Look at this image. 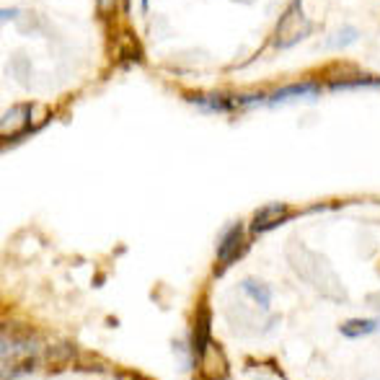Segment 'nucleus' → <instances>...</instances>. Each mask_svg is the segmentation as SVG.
Here are the masks:
<instances>
[{
  "label": "nucleus",
  "instance_id": "nucleus-11",
  "mask_svg": "<svg viewBox=\"0 0 380 380\" xmlns=\"http://www.w3.org/2000/svg\"><path fill=\"white\" fill-rule=\"evenodd\" d=\"M116 380H151V378H145V375H140V372L124 370V372H116Z\"/></svg>",
  "mask_w": 380,
  "mask_h": 380
},
{
  "label": "nucleus",
  "instance_id": "nucleus-3",
  "mask_svg": "<svg viewBox=\"0 0 380 380\" xmlns=\"http://www.w3.org/2000/svg\"><path fill=\"white\" fill-rule=\"evenodd\" d=\"M284 220H290V213L284 204H269V207H261L254 220H251V233H266V230L280 228Z\"/></svg>",
  "mask_w": 380,
  "mask_h": 380
},
{
  "label": "nucleus",
  "instance_id": "nucleus-10",
  "mask_svg": "<svg viewBox=\"0 0 380 380\" xmlns=\"http://www.w3.org/2000/svg\"><path fill=\"white\" fill-rule=\"evenodd\" d=\"M75 370H78V372H89V375H96V372H98V375H101V372H104V365H101V363H75Z\"/></svg>",
  "mask_w": 380,
  "mask_h": 380
},
{
  "label": "nucleus",
  "instance_id": "nucleus-1",
  "mask_svg": "<svg viewBox=\"0 0 380 380\" xmlns=\"http://www.w3.org/2000/svg\"><path fill=\"white\" fill-rule=\"evenodd\" d=\"M192 347H195V360H204L207 352L213 349V316H210V308H207V305H202L199 313H197Z\"/></svg>",
  "mask_w": 380,
  "mask_h": 380
},
{
  "label": "nucleus",
  "instance_id": "nucleus-13",
  "mask_svg": "<svg viewBox=\"0 0 380 380\" xmlns=\"http://www.w3.org/2000/svg\"><path fill=\"white\" fill-rule=\"evenodd\" d=\"M142 6H148V0H142Z\"/></svg>",
  "mask_w": 380,
  "mask_h": 380
},
{
  "label": "nucleus",
  "instance_id": "nucleus-8",
  "mask_svg": "<svg viewBox=\"0 0 380 380\" xmlns=\"http://www.w3.org/2000/svg\"><path fill=\"white\" fill-rule=\"evenodd\" d=\"M29 114H31V107H13L10 112H6V116H3V135L8 137L10 130H21L24 124H29Z\"/></svg>",
  "mask_w": 380,
  "mask_h": 380
},
{
  "label": "nucleus",
  "instance_id": "nucleus-12",
  "mask_svg": "<svg viewBox=\"0 0 380 380\" xmlns=\"http://www.w3.org/2000/svg\"><path fill=\"white\" fill-rule=\"evenodd\" d=\"M98 3H101L104 8H109V6H112V0H98Z\"/></svg>",
  "mask_w": 380,
  "mask_h": 380
},
{
  "label": "nucleus",
  "instance_id": "nucleus-9",
  "mask_svg": "<svg viewBox=\"0 0 380 380\" xmlns=\"http://www.w3.org/2000/svg\"><path fill=\"white\" fill-rule=\"evenodd\" d=\"M75 357V347L70 344V342H60V344H54V347H50L47 349V354H45V360L50 365H57V370H60L62 365L68 363V360H73Z\"/></svg>",
  "mask_w": 380,
  "mask_h": 380
},
{
  "label": "nucleus",
  "instance_id": "nucleus-2",
  "mask_svg": "<svg viewBox=\"0 0 380 380\" xmlns=\"http://www.w3.org/2000/svg\"><path fill=\"white\" fill-rule=\"evenodd\" d=\"M246 254V246H243V225H233V228L222 236L220 248H218V259H220L222 266L238 261L241 257Z\"/></svg>",
  "mask_w": 380,
  "mask_h": 380
},
{
  "label": "nucleus",
  "instance_id": "nucleus-7",
  "mask_svg": "<svg viewBox=\"0 0 380 380\" xmlns=\"http://www.w3.org/2000/svg\"><path fill=\"white\" fill-rule=\"evenodd\" d=\"M316 86L313 83H295V86H287V89H280L274 91L269 101L277 104V101H287V98H305V96H316Z\"/></svg>",
  "mask_w": 380,
  "mask_h": 380
},
{
  "label": "nucleus",
  "instance_id": "nucleus-6",
  "mask_svg": "<svg viewBox=\"0 0 380 380\" xmlns=\"http://www.w3.org/2000/svg\"><path fill=\"white\" fill-rule=\"evenodd\" d=\"M189 101H195L197 107L202 109H213V112H230L233 107H238V101L243 104V98H233V96H189Z\"/></svg>",
  "mask_w": 380,
  "mask_h": 380
},
{
  "label": "nucleus",
  "instance_id": "nucleus-5",
  "mask_svg": "<svg viewBox=\"0 0 380 380\" xmlns=\"http://www.w3.org/2000/svg\"><path fill=\"white\" fill-rule=\"evenodd\" d=\"M380 326V321L375 319H349L347 324L339 326V331L347 336V339H360V336L375 334Z\"/></svg>",
  "mask_w": 380,
  "mask_h": 380
},
{
  "label": "nucleus",
  "instance_id": "nucleus-4",
  "mask_svg": "<svg viewBox=\"0 0 380 380\" xmlns=\"http://www.w3.org/2000/svg\"><path fill=\"white\" fill-rule=\"evenodd\" d=\"M243 292H246L251 301L257 303L261 310H269V305H272V290L266 287L264 282H259V280H254V277H248V280H243Z\"/></svg>",
  "mask_w": 380,
  "mask_h": 380
}]
</instances>
